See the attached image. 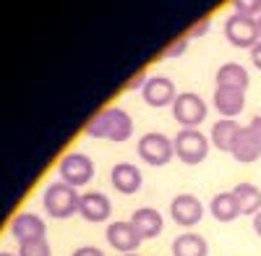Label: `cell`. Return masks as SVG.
Here are the masks:
<instances>
[{"mask_svg":"<svg viewBox=\"0 0 261 256\" xmlns=\"http://www.w3.org/2000/svg\"><path fill=\"white\" fill-rule=\"evenodd\" d=\"M42 207H45V212H47L50 217L65 220V217H71V215H76V212H79L81 194H79L73 186L58 181V183H50L45 188V194H42Z\"/></svg>","mask_w":261,"mask_h":256,"instance_id":"6da1fadb","label":"cell"},{"mask_svg":"<svg viewBox=\"0 0 261 256\" xmlns=\"http://www.w3.org/2000/svg\"><path fill=\"white\" fill-rule=\"evenodd\" d=\"M172 146H175L178 160H183L186 165H199L206 160L212 141L199 131V128H183L178 131V136L172 139Z\"/></svg>","mask_w":261,"mask_h":256,"instance_id":"7a4b0ae2","label":"cell"},{"mask_svg":"<svg viewBox=\"0 0 261 256\" xmlns=\"http://www.w3.org/2000/svg\"><path fill=\"white\" fill-rule=\"evenodd\" d=\"M225 37L230 39L232 47H241V50H253L258 42H261V32H258V21L251 16H241V13H232L225 21Z\"/></svg>","mask_w":261,"mask_h":256,"instance_id":"3957f363","label":"cell"},{"mask_svg":"<svg viewBox=\"0 0 261 256\" xmlns=\"http://www.w3.org/2000/svg\"><path fill=\"white\" fill-rule=\"evenodd\" d=\"M172 155H175V146H172V139H167L165 134L149 131L139 139V157L151 167L167 165L172 160Z\"/></svg>","mask_w":261,"mask_h":256,"instance_id":"277c9868","label":"cell"},{"mask_svg":"<svg viewBox=\"0 0 261 256\" xmlns=\"http://www.w3.org/2000/svg\"><path fill=\"white\" fill-rule=\"evenodd\" d=\"M172 115L183 128H196L206 118V102L196 92H180L172 102Z\"/></svg>","mask_w":261,"mask_h":256,"instance_id":"5b68a950","label":"cell"},{"mask_svg":"<svg viewBox=\"0 0 261 256\" xmlns=\"http://www.w3.org/2000/svg\"><path fill=\"white\" fill-rule=\"evenodd\" d=\"M58 170H60L63 183L79 188V186H86V183L92 181V175H94V162L86 157V155H81V152H68V155L60 160Z\"/></svg>","mask_w":261,"mask_h":256,"instance_id":"8992f818","label":"cell"},{"mask_svg":"<svg viewBox=\"0 0 261 256\" xmlns=\"http://www.w3.org/2000/svg\"><path fill=\"white\" fill-rule=\"evenodd\" d=\"M170 215L180 227H193L199 225L204 217V204L196 199L193 194H178L170 201Z\"/></svg>","mask_w":261,"mask_h":256,"instance_id":"52a82bcc","label":"cell"},{"mask_svg":"<svg viewBox=\"0 0 261 256\" xmlns=\"http://www.w3.org/2000/svg\"><path fill=\"white\" fill-rule=\"evenodd\" d=\"M11 236L18 243H27V241H37V238H47V227L45 220L34 212H18V215L11 220Z\"/></svg>","mask_w":261,"mask_h":256,"instance_id":"ba28073f","label":"cell"},{"mask_svg":"<svg viewBox=\"0 0 261 256\" xmlns=\"http://www.w3.org/2000/svg\"><path fill=\"white\" fill-rule=\"evenodd\" d=\"M105 238H107V243H110L115 251H120V253H136V248H139V243H141L139 233H136L134 225H130V220H128V222L120 220V222L107 225Z\"/></svg>","mask_w":261,"mask_h":256,"instance_id":"9c48e42d","label":"cell"},{"mask_svg":"<svg viewBox=\"0 0 261 256\" xmlns=\"http://www.w3.org/2000/svg\"><path fill=\"white\" fill-rule=\"evenodd\" d=\"M79 215L86 222H105L113 215V204H110V199H107V194H102V191H86V194H81Z\"/></svg>","mask_w":261,"mask_h":256,"instance_id":"30bf717a","label":"cell"},{"mask_svg":"<svg viewBox=\"0 0 261 256\" xmlns=\"http://www.w3.org/2000/svg\"><path fill=\"white\" fill-rule=\"evenodd\" d=\"M144 102L151 105V108H165V105H172L175 102V87H172V81L165 79V76H151L146 79L144 84Z\"/></svg>","mask_w":261,"mask_h":256,"instance_id":"8fae6325","label":"cell"},{"mask_svg":"<svg viewBox=\"0 0 261 256\" xmlns=\"http://www.w3.org/2000/svg\"><path fill=\"white\" fill-rule=\"evenodd\" d=\"M130 225L136 227L139 233V238L141 241H149V238H157L162 227H165V220L157 209H151V207H141L136 209L134 215H130Z\"/></svg>","mask_w":261,"mask_h":256,"instance_id":"7c38bea8","label":"cell"},{"mask_svg":"<svg viewBox=\"0 0 261 256\" xmlns=\"http://www.w3.org/2000/svg\"><path fill=\"white\" fill-rule=\"evenodd\" d=\"M212 102H214L217 113H220L222 118H235L238 113H243V108H246V92L227 89V87H217Z\"/></svg>","mask_w":261,"mask_h":256,"instance_id":"4fadbf2b","label":"cell"},{"mask_svg":"<svg viewBox=\"0 0 261 256\" xmlns=\"http://www.w3.org/2000/svg\"><path fill=\"white\" fill-rule=\"evenodd\" d=\"M110 181L115 186V191H120V194H136V191L141 188V170L136 165L130 162H118L113 170H110Z\"/></svg>","mask_w":261,"mask_h":256,"instance_id":"5bb4252c","label":"cell"},{"mask_svg":"<svg viewBox=\"0 0 261 256\" xmlns=\"http://www.w3.org/2000/svg\"><path fill=\"white\" fill-rule=\"evenodd\" d=\"M241 123H235V118H220L214 125H212V136L209 141L220 149V152H232L235 146V139L241 136Z\"/></svg>","mask_w":261,"mask_h":256,"instance_id":"9a60e30c","label":"cell"},{"mask_svg":"<svg viewBox=\"0 0 261 256\" xmlns=\"http://www.w3.org/2000/svg\"><path fill=\"white\" fill-rule=\"evenodd\" d=\"M105 110H107V139L115 144L128 141L130 134H134V120H130V115L123 108H105Z\"/></svg>","mask_w":261,"mask_h":256,"instance_id":"2e32d148","label":"cell"},{"mask_svg":"<svg viewBox=\"0 0 261 256\" xmlns=\"http://www.w3.org/2000/svg\"><path fill=\"white\" fill-rule=\"evenodd\" d=\"M172 256H209V243L199 233H180L172 241Z\"/></svg>","mask_w":261,"mask_h":256,"instance_id":"e0dca14e","label":"cell"},{"mask_svg":"<svg viewBox=\"0 0 261 256\" xmlns=\"http://www.w3.org/2000/svg\"><path fill=\"white\" fill-rule=\"evenodd\" d=\"M248 84H251L248 71L241 66V63H225V66H220V71H217V87H227V89L246 92Z\"/></svg>","mask_w":261,"mask_h":256,"instance_id":"ac0fdd59","label":"cell"},{"mask_svg":"<svg viewBox=\"0 0 261 256\" xmlns=\"http://www.w3.org/2000/svg\"><path fill=\"white\" fill-rule=\"evenodd\" d=\"M232 196L238 199V207H241V215L256 217L261 212V191L253 183H238L232 188Z\"/></svg>","mask_w":261,"mask_h":256,"instance_id":"d6986e66","label":"cell"},{"mask_svg":"<svg viewBox=\"0 0 261 256\" xmlns=\"http://www.w3.org/2000/svg\"><path fill=\"white\" fill-rule=\"evenodd\" d=\"M209 212L217 222H232L235 217H241V207H238V199L232 196V191L217 194L209 204Z\"/></svg>","mask_w":261,"mask_h":256,"instance_id":"ffe728a7","label":"cell"},{"mask_svg":"<svg viewBox=\"0 0 261 256\" xmlns=\"http://www.w3.org/2000/svg\"><path fill=\"white\" fill-rule=\"evenodd\" d=\"M238 162H243V165H248V162H256L258 157H261V146L256 144V139L248 134V128H243L241 131V136L235 139V146H232V152H230Z\"/></svg>","mask_w":261,"mask_h":256,"instance_id":"44dd1931","label":"cell"},{"mask_svg":"<svg viewBox=\"0 0 261 256\" xmlns=\"http://www.w3.org/2000/svg\"><path fill=\"white\" fill-rule=\"evenodd\" d=\"M18 256H53V248L47 238H37V241L18 243Z\"/></svg>","mask_w":261,"mask_h":256,"instance_id":"7402d4cb","label":"cell"},{"mask_svg":"<svg viewBox=\"0 0 261 256\" xmlns=\"http://www.w3.org/2000/svg\"><path fill=\"white\" fill-rule=\"evenodd\" d=\"M86 136H92V139H107V110H99L89 123H86Z\"/></svg>","mask_w":261,"mask_h":256,"instance_id":"603a6c76","label":"cell"},{"mask_svg":"<svg viewBox=\"0 0 261 256\" xmlns=\"http://www.w3.org/2000/svg\"><path fill=\"white\" fill-rule=\"evenodd\" d=\"M232 8H235V13H241V16L258 18L261 16V0H232Z\"/></svg>","mask_w":261,"mask_h":256,"instance_id":"cb8c5ba5","label":"cell"},{"mask_svg":"<svg viewBox=\"0 0 261 256\" xmlns=\"http://www.w3.org/2000/svg\"><path fill=\"white\" fill-rule=\"evenodd\" d=\"M188 45H191V37H188V34H186V37H178V39H172L170 45L165 47L162 55H165V58H180V55L188 50Z\"/></svg>","mask_w":261,"mask_h":256,"instance_id":"d4e9b609","label":"cell"},{"mask_svg":"<svg viewBox=\"0 0 261 256\" xmlns=\"http://www.w3.org/2000/svg\"><path fill=\"white\" fill-rule=\"evenodd\" d=\"M209 27H212V18H201L199 24H196V27L188 32V37H191V39H196V37H204V34L209 32Z\"/></svg>","mask_w":261,"mask_h":256,"instance_id":"484cf974","label":"cell"},{"mask_svg":"<svg viewBox=\"0 0 261 256\" xmlns=\"http://www.w3.org/2000/svg\"><path fill=\"white\" fill-rule=\"evenodd\" d=\"M246 128H248V134L256 139V144L261 146V115H253V118H251V123H248Z\"/></svg>","mask_w":261,"mask_h":256,"instance_id":"4316f807","label":"cell"},{"mask_svg":"<svg viewBox=\"0 0 261 256\" xmlns=\"http://www.w3.org/2000/svg\"><path fill=\"white\" fill-rule=\"evenodd\" d=\"M71 256H105L97 246H81V248H76Z\"/></svg>","mask_w":261,"mask_h":256,"instance_id":"83f0119b","label":"cell"},{"mask_svg":"<svg viewBox=\"0 0 261 256\" xmlns=\"http://www.w3.org/2000/svg\"><path fill=\"white\" fill-rule=\"evenodd\" d=\"M144 84H146V76H144V73H136L134 79H130V81L125 84V89H139V87L144 89Z\"/></svg>","mask_w":261,"mask_h":256,"instance_id":"f1b7e54d","label":"cell"},{"mask_svg":"<svg viewBox=\"0 0 261 256\" xmlns=\"http://www.w3.org/2000/svg\"><path fill=\"white\" fill-rule=\"evenodd\" d=\"M251 60H253V66L261 71V42H258V45L251 50Z\"/></svg>","mask_w":261,"mask_h":256,"instance_id":"f546056e","label":"cell"},{"mask_svg":"<svg viewBox=\"0 0 261 256\" xmlns=\"http://www.w3.org/2000/svg\"><path fill=\"white\" fill-rule=\"evenodd\" d=\"M253 230H256V236L261 238V212H258V215L253 217Z\"/></svg>","mask_w":261,"mask_h":256,"instance_id":"4dcf8cb0","label":"cell"},{"mask_svg":"<svg viewBox=\"0 0 261 256\" xmlns=\"http://www.w3.org/2000/svg\"><path fill=\"white\" fill-rule=\"evenodd\" d=\"M0 256H13V253H8V251H0Z\"/></svg>","mask_w":261,"mask_h":256,"instance_id":"1f68e13d","label":"cell"},{"mask_svg":"<svg viewBox=\"0 0 261 256\" xmlns=\"http://www.w3.org/2000/svg\"><path fill=\"white\" fill-rule=\"evenodd\" d=\"M256 21H258V32H261V16H258V18H256Z\"/></svg>","mask_w":261,"mask_h":256,"instance_id":"d6a6232c","label":"cell"},{"mask_svg":"<svg viewBox=\"0 0 261 256\" xmlns=\"http://www.w3.org/2000/svg\"><path fill=\"white\" fill-rule=\"evenodd\" d=\"M123 256H139V253H123Z\"/></svg>","mask_w":261,"mask_h":256,"instance_id":"836d02e7","label":"cell"}]
</instances>
